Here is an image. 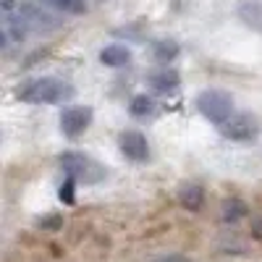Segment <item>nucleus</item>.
<instances>
[{
	"mask_svg": "<svg viewBox=\"0 0 262 262\" xmlns=\"http://www.w3.org/2000/svg\"><path fill=\"white\" fill-rule=\"evenodd\" d=\"M179 74L176 71H170V69H163V71H158V74H152L149 76V84L155 86L158 92H173L179 86Z\"/></svg>",
	"mask_w": 262,
	"mask_h": 262,
	"instance_id": "10",
	"label": "nucleus"
},
{
	"mask_svg": "<svg viewBox=\"0 0 262 262\" xmlns=\"http://www.w3.org/2000/svg\"><path fill=\"white\" fill-rule=\"evenodd\" d=\"M202 200H205L202 186H196V184H186V186H181V189H179V202H181V207H186V210H191V212H196V210L202 207Z\"/></svg>",
	"mask_w": 262,
	"mask_h": 262,
	"instance_id": "7",
	"label": "nucleus"
},
{
	"mask_svg": "<svg viewBox=\"0 0 262 262\" xmlns=\"http://www.w3.org/2000/svg\"><path fill=\"white\" fill-rule=\"evenodd\" d=\"M74 181H76V179H71V176H69L66 186H60V200H66V202H74Z\"/></svg>",
	"mask_w": 262,
	"mask_h": 262,
	"instance_id": "15",
	"label": "nucleus"
},
{
	"mask_svg": "<svg viewBox=\"0 0 262 262\" xmlns=\"http://www.w3.org/2000/svg\"><path fill=\"white\" fill-rule=\"evenodd\" d=\"M90 123H92V107L86 105H71L60 113V131L71 139L81 137L90 128Z\"/></svg>",
	"mask_w": 262,
	"mask_h": 262,
	"instance_id": "5",
	"label": "nucleus"
},
{
	"mask_svg": "<svg viewBox=\"0 0 262 262\" xmlns=\"http://www.w3.org/2000/svg\"><path fill=\"white\" fill-rule=\"evenodd\" d=\"M50 3L60 11H69V13H84L86 11L84 0H50Z\"/></svg>",
	"mask_w": 262,
	"mask_h": 262,
	"instance_id": "14",
	"label": "nucleus"
},
{
	"mask_svg": "<svg viewBox=\"0 0 262 262\" xmlns=\"http://www.w3.org/2000/svg\"><path fill=\"white\" fill-rule=\"evenodd\" d=\"M118 144H121L123 155L134 163H144L149 158V144H147V137L142 131H123L118 137Z\"/></svg>",
	"mask_w": 262,
	"mask_h": 262,
	"instance_id": "6",
	"label": "nucleus"
},
{
	"mask_svg": "<svg viewBox=\"0 0 262 262\" xmlns=\"http://www.w3.org/2000/svg\"><path fill=\"white\" fill-rule=\"evenodd\" d=\"M176 55H179V45H176V42H158V45H155V58L163 60V63L173 60Z\"/></svg>",
	"mask_w": 262,
	"mask_h": 262,
	"instance_id": "13",
	"label": "nucleus"
},
{
	"mask_svg": "<svg viewBox=\"0 0 262 262\" xmlns=\"http://www.w3.org/2000/svg\"><path fill=\"white\" fill-rule=\"evenodd\" d=\"M60 168L66 170V176H71L76 181H84V184H97L105 179V168L100 163H95L92 158L81 155V152H63L58 158Z\"/></svg>",
	"mask_w": 262,
	"mask_h": 262,
	"instance_id": "3",
	"label": "nucleus"
},
{
	"mask_svg": "<svg viewBox=\"0 0 262 262\" xmlns=\"http://www.w3.org/2000/svg\"><path fill=\"white\" fill-rule=\"evenodd\" d=\"M221 128V134L226 139H233V142H249L259 134V118L252 116V113H233Z\"/></svg>",
	"mask_w": 262,
	"mask_h": 262,
	"instance_id": "4",
	"label": "nucleus"
},
{
	"mask_svg": "<svg viewBox=\"0 0 262 262\" xmlns=\"http://www.w3.org/2000/svg\"><path fill=\"white\" fill-rule=\"evenodd\" d=\"M128 111H131V116H149L152 111H155V102H152L147 95H134L131 97V105H128Z\"/></svg>",
	"mask_w": 262,
	"mask_h": 262,
	"instance_id": "12",
	"label": "nucleus"
},
{
	"mask_svg": "<svg viewBox=\"0 0 262 262\" xmlns=\"http://www.w3.org/2000/svg\"><path fill=\"white\" fill-rule=\"evenodd\" d=\"M194 105H196V111L215 126H223L233 116V97L228 92H223V90H205V92H200L196 100H194Z\"/></svg>",
	"mask_w": 262,
	"mask_h": 262,
	"instance_id": "2",
	"label": "nucleus"
},
{
	"mask_svg": "<svg viewBox=\"0 0 262 262\" xmlns=\"http://www.w3.org/2000/svg\"><path fill=\"white\" fill-rule=\"evenodd\" d=\"M100 60H102V66L121 69V66H126V63L131 60V53H128V48H123V45H107V48L100 53Z\"/></svg>",
	"mask_w": 262,
	"mask_h": 262,
	"instance_id": "8",
	"label": "nucleus"
},
{
	"mask_svg": "<svg viewBox=\"0 0 262 262\" xmlns=\"http://www.w3.org/2000/svg\"><path fill=\"white\" fill-rule=\"evenodd\" d=\"M155 262H189V257H184V254H168V257H160Z\"/></svg>",
	"mask_w": 262,
	"mask_h": 262,
	"instance_id": "17",
	"label": "nucleus"
},
{
	"mask_svg": "<svg viewBox=\"0 0 262 262\" xmlns=\"http://www.w3.org/2000/svg\"><path fill=\"white\" fill-rule=\"evenodd\" d=\"M221 215H223V221H226V223H236L238 217H244V215H247V205H244L242 200H226Z\"/></svg>",
	"mask_w": 262,
	"mask_h": 262,
	"instance_id": "11",
	"label": "nucleus"
},
{
	"mask_svg": "<svg viewBox=\"0 0 262 262\" xmlns=\"http://www.w3.org/2000/svg\"><path fill=\"white\" fill-rule=\"evenodd\" d=\"M238 16L247 27L262 29V3H257V0H247V3L238 6Z\"/></svg>",
	"mask_w": 262,
	"mask_h": 262,
	"instance_id": "9",
	"label": "nucleus"
},
{
	"mask_svg": "<svg viewBox=\"0 0 262 262\" xmlns=\"http://www.w3.org/2000/svg\"><path fill=\"white\" fill-rule=\"evenodd\" d=\"M252 236L262 242V215H257V217H254V223H252Z\"/></svg>",
	"mask_w": 262,
	"mask_h": 262,
	"instance_id": "16",
	"label": "nucleus"
},
{
	"mask_svg": "<svg viewBox=\"0 0 262 262\" xmlns=\"http://www.w3.org/2000/svg\"><path fill=\"white\" fill-rule=\"evenodd\" d=\"M16 95H18V100L32 102V105H60L74 97V86L60 79H53V76H42V79L24 81Z\"/></svg>",
	"mask_w": 262,
	"mask_h": 262,
	"instance_id": "1",
	"label": "nucleus"
}]
</instances>
